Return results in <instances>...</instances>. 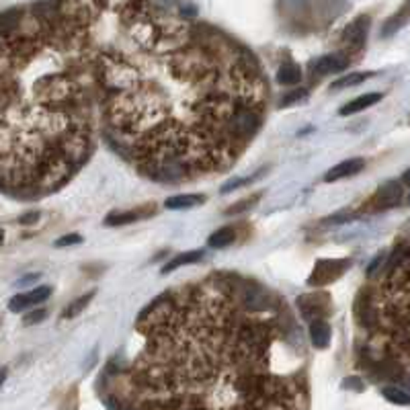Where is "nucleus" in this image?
Here are the masks:
<instances>
[{
    "label": "nucleus",
    "mask_w": 410,
    "mask_h": 410,
    "mask_svg": "<svg viewBox=\"0 0 410 410\" xmlns=\"http://www.w3.org/2000/svg\"><path fill=\"white\" fill-rule=\"evenodd\" d=\"M136 220H140V214H138V212H125V214H111V216L105 220V224H107V226H125V224H131V222H136Z\"/></svg>",
    "instance_id": "20"
},
{
    "label": "nucleus",
    "mask_w": 410,
    "mask_h": 410,
    "mask_svg": "<svg viewBox=\"0 0 410 410\" xmlns=\"http://www.w3.org/2000/svg\"><path fill=\"white\" fill-rule=\"evenodd\" d=\"M82 238L78 234H68V236H62L60 240H55V246H74V244H80Z\"/></svg>",
    "instance_id": "23"
},
{
    "label": "nucleus",
    "mask_w": 410,
    "mask_h": 410,
    "mask_svg": "<svg viewBox=\"0 0 410 410\" xmlns=\"http://www.w3.org/2000/svg\"><path fill=\"white\" fill-rule=\"evenodd\" d=\"M234 240H236V230L230 228V226H224V228L216 230V232L209 236L207 242H209L212 248H226V246H230Z\"/></svg>",
    "instance_id": "16"
},
{
    "label": "nucleus",
    "mask_w": 410,
    "mask_h": 410,
    "mask_svg": "<svg viewBox=\"0 0 410 410\" xmlns=\"http://www.w3.org/2000/svg\"><path fill=\"white\" fill-rule=\"evenodd\" d=\"M347 269H349L347 259H320L314 265V269L308 277V283L312 287H322V285L335 283L337 279H341L345 275Z\"/></svg>",
    "instance_id": "4"
},
{
    "label": "nucleus",
    "mask_w": 410,
    "mask_h": 410,
    "mask_svg": "<svg viewBox=\"0 0 410 410\" xmlns=\"http://www.w3.org/2000/svg\"><path fill=\"white\" fill-rule=\"evenodd\" d=\"M298 308L306 320H320L326 310H329V296L326 294H312V296H302L298 300Z\"/></svg>",
    "instance_id": "7"
},
{
    "label": "nucleus",
    "mask_w": 410,
    "mask_h": 410,
    "mask_svg": "<svg viewBox=\"0 0 410 410\" xmlns=\"http://www.w3.org/2000/svg\"><path fill=\"white\" fill-rule=\"evenodd\" d=\"M368 31H370V16H359L355 18L343 33V41L351 47V49H361L366 39H368Z\"/></svg>",
    "instance_id": "8"
},
{
    "label": "nucleus",
    "mask_w": 410,
    "mask_h": 410,
    "mask_svg": "<svg viewBox=\"0 0 410 410\" xmlns=\"http://www.w3.org/2000/svg\"><path fill=\"white\" fill-rule=\"evenodd\" d=\"M49 296H51V287H47V285H39V287H35V290H31V292H27V294H18V296L10 298V302H8V310L14 312V314L25 312V310L35 308V306L43 304L45 300H49Z\"/></svg>",
    "instance_id": "6"
},
{
    "label": "nucleus",
    "mask_w": 410,
    "mask_h": 410,
    "mask_svg": "<svg viewBox=\"0 0 410 410\" xmlns=\"http://www.w3.org/2000/svg\"><path fill=\"white\" fill-rule=\"evenodd\" d=\"M253 205V201L251 199H242V203H238V205H232V207H228L226 209V214H240V212H244V209H248Z\"/></svg>",
    "instance_id": "24"
},
{
    "label": "nucleus",
    "mask_w": 410,
    "mask_h": 410,
    "mask_svg": "<svg viewBox=\"0 0 410 410\" xmlns=\"http://www.w3.org/2000/svg\"><path fill=\"white\" fill-rule=\"evenodd\" d=\"M310 341L316 349H326L331 345V326L324 318L310 322Z\"/></svg>",
    "instance_id": "12"
},
{
    "label": "nucleus",
    "mask_w": 410,
    "mask_h": 410,
    "mask_svg": "<svg viewBox=\"0 0 410 410\" xmlns=\"http://www.w3.org/2000/svg\"><path fill=\"white\" fill-rule=\"evenodd\" d=\"M402 185L396 183V181H388L386 185H382L376 195L370 199V205L374 212H382V209H390V207H396L402 199Z\"/></svg>",
    "instance_id": "5"
},
{
    "label": "nucleus",
    "mask_w": 410,
    "mask_h": 410,
    "mask_svg": "<svg viewBox=\"0 0 410 410\" xmlns=\"http://www.w3.org/2000/svg\"><path fill=\"white\" fill-rule=\"evenodd\" d=\"M37 220H39V212H29V214H25V216L18 218V224L29 226V224H35Z\"/></svg>",
    "instance_id": "26"
},
{
    "label": "nucleus",
    "mask_w": 410,
    "mask_h": 410,
    "mask_svg": "<svg viewBox=\"0 0 410 410\" xmlns=\"http://www.w3.org/2000/svg\"><path fill=\"white\" fill-rule=\"evenodd\" d=\"M205 201V195H199V193H185V195H172L164 201V207L166 209H189V207H195L199 203Z\"/></svg>",
    "instance_id": "13"
},
{
    "label": "nucleus",
    "mask_w": 410,
    "mask_h": 410,
    "mask_svg": "<svg viewBox=\"0 0 410 410\" xmlns=\"http://www.w3.org/2000/svg\"><path fill=\"white\" fill-rule=\"evenodd\" d=\"M131 47L97 60L109 144L142 177L172 185L226 172L259 133V62L218 31L142 18Z\"/></svg>",
    "instance_id": "1"
},
{
    "label": "nucleus",
    "mask_w": 410,
    "mask_h": 410,
    "mask_svg": "<svg viewBox=\"0 0 410 410\" xmlns=\"http://www.w3.org/2000/svg\"><path fill=\"white\" fill-rule=\"evenodd\" d=\"M84 21L64 2L0 14V193L8 197H45L92 156L101 105Z\"/></svg>",
    "instance_id": "3"
},
{
    "label": "nucleus",
    "mask_w": 410,
    "mask_h": 410,
    "mask_svg": "<svg viewBox=\"0 0 410 410\" xmlns=\"http://www.w3.org/2000/svg\"><path fill=\"white\" fill-rule=\"evenodd\" d=\"M409 201H410V197H409Z\"/></svg>",
    "instance_id": "30"
},
{
    "label": "nucleus",
    "mask_w": 410,
    "mask_h": 410,
    "mask_svg": "<svg viewBox=\"0 0 410 410\" xmlns=\"http://www.w3.org/2000/svg\"><path fill=\"white\" fill-rule=\"evenodd\" d=\"M131 410H306L304 339L279 298L218 273L140 314Z\"/></svg>",
    "instance_id": "2"
},
{
    "label": "nucleus",
    "mask_w": 410,
    "mask_h": 410,
    "mask_svg": "<svg viewBox=\"0 0 410 410\" xmlns=\"http://www.w3.org/2000/svg\"><path fill=\"white\" fill-rule=\"evenodd\" d=\"M203 259V251H187V253H181L177 255L175 259H170L164 267H162V273H172L177 271L179 267H187V265H195Z\"/></svg>",
    "instance_id": "14"
},
{
    "label": "nucleus",
    "mask_w": 410,
    "mask_h": 410,
    "mask_svg": "<svg viewBox=\"0 0 410 410\" xmlns=\"http://www.w3.org/2000/svg\"><path fill=\"white\" fill-rule=\"evenodd\" d=\"M94 298V292H88V294H84V296H80V298H76L64 312H62V316L64 318H76L88 304H90V300Z\"/></svg>",
    "instance_id": "19"
},
{
    "label": "nucleus",
    "mask_w": 410,
    "mask_h": 410,
    "mask_svg": "<svg viewBox=\"0 0 410 410\" xmlns=\"http://www.w3.org/2000/svg\"><path fill=\"white\" fill-rule=\"evenodd\" d=\"M306 99H308V90H306V88H296V90L287 92V94L281 99V107H292V105L302 103V101H306Z\"/></svg>",
    "instance_id": "21"
},
{
    "label": "nucleus",
    "mask_w": 410,
    "mask_h": 410,
    "mask_svg": "<svg viewBox=\"0 0 410 410\" xmlns=\"http://www.w3.org/2000/svg\"><path fill=\"white\" fill-rule=\"evenodd\" d=\"M380 101H382V92H366V94L353 99L351 103L343 105V107H341V115H343V117L355 115V113H359V111H363V109H370L372 105H376V103H380Z\"/></svg>",
    "instance_id": "11"
},
{
    "label": "nucleus",
    "mask_w": 410,
    "mask_h": 410,
    "mask_svg": "<svg viewBox=\"0 0 410 410\" xmlns=\"http://www.w3.org/2000/svg\"><path fill=\"white\" fill-rule=\"evenodd\" d=\"M384 261H386V253H380V255L372 261V265H370V269H368V275L372 277V275L380 269V265H382Z\"/></svg>",
    "instance_id": "25"
},
{
    "label": "nucleus",
    "mask_w": 410,
    "mask_h": 410,
    "mask_svg": "<svg viewBox=\"0 0 410 410\" xmlns=\"http://www.w3.org/2000/svg\"><path fill=\"white\" fill-rule=\"evenodd\" d=\"M302 80V68L294 62H283L277 70V82L283 86H296Z\"/></svg>",
    "instance_id": "15"
},
{
    "label": "nucleus",
    "mask_w": 410,
    "mask_h": 410,
    "mask_svg": "<svg viewBox=\"0 0 410 410\" xmlns=\"http://www.w3.org/2000/svg\"><path fill=\"white\" fill-rule=\"evenodd\" d=\"M363 168H366V160L363 158H349V160H343L337 166H333L324 175V181L326 183H337L341 179H347V177H353L357 172H361Z\"/></svg>",
    "instance_id": "10"
},
{
    "label": "nucleus",
    "mask_w": 410,
    "mask_h": 410,
    "mask_svg": "<svg viewBox=\"0 0 410 410\" xmlns=\"http://www.w3.org/2000/svg\"><path fill=\"white\" fill-rule=\"evenodd\" d=\"M382 396L392 402V405H400V407H409L410 405V394L407 390L398 388V386H386L382 388Z\"/></svg>",
    "instance_id": "17"
},
{
    "label": "nucleus",
    "mask_w": 410,
    "mask_h": 410,
    "mask_svg": "<svg viewBox=\"0 0 410 410\" xmlns=\"http://www.w3.org/2000/svg\"><path fill=\"white\" fill-rule=\"evenodd\" d=\"M2 238H4V234H2V230H0V242H2Z\"/></svg>",
    "instance_id": "29"
},
{
    "label": "nucleus",
    "mask_w": 410,
    "mask_h": 410,
    "mask_svg": "<svg viewBox=\"0 0 410 410\" xmlns=\"http://www.w3.org/2000/svg\"><path fill=\"white\" fill-rule=\"evenodd\" d=\"M347 66H349V55H345V53H326V55H322V57H318L314 62V72L320 74V76L339 74Z\"/></svg>",
    "instance_id": "9"
},
{
    "label": "nucleus",
    "mask_w": 410,
    "mask_h": 410,
    "mask_svg": "<svg viewBox=\"0 0 410 410\" xmlns=\"http://www.w3.org/2000/svg\"><path fill=\"white\" fill-rule=\"evenodd\" d=\"M45 316H47V312L43 310V308H39V310H31L25 318H23V322L27 324V326H31V324H37V322H43L45 320Z\"/></svg>",
    "instance_id": "22"
},
{
    "label": "nucleus",
    "mask_w": 410,
    "mask_h": 410,
    "mask_svg": "<svg viewBox=\"0 0 410 410\" xmlns=\"http://www.w3.org/2000/svg\"><path fill=\"white\" fill-rule=\"evenodd\" d=\"M402 183H405V185H409V187H410V168L407 170V172H405V175H402Z\"/></svg>",
    "instance_id": "27"
},
{
    "label": "nucleus",
    "mask_w": 410,
    "mask_h": 410,
    "mask_svg": "<svg viewBox=\"0 0 410 410\" xmlns=\"http://www.w3.org/2000/svg\"><path fill=\"white\" fill-rule=\"evenodd\" d=\"M4 380H6V370L0 368V388H2V384H4Z\"/></svg>",
    "instance_id": "28"
},
{
    "label": "nucleus",
    "mask_w": 410,
    "mask_h": 410,
    "mask_svg": "<svg viewBox=\"0 0 410 410\" xmlns=\"http://www.w3.org/2000/svg\"><path fill=\"white\" fill-rule=\"evenodd\" d=\"M374 74L372 72H353V74H347L343 78H339L337 82H333V88L341 90V88H349V86H357L361 82H366L368 78H372Z\"/></svg>",
    "instance_id": "18"
}]
</instances>
